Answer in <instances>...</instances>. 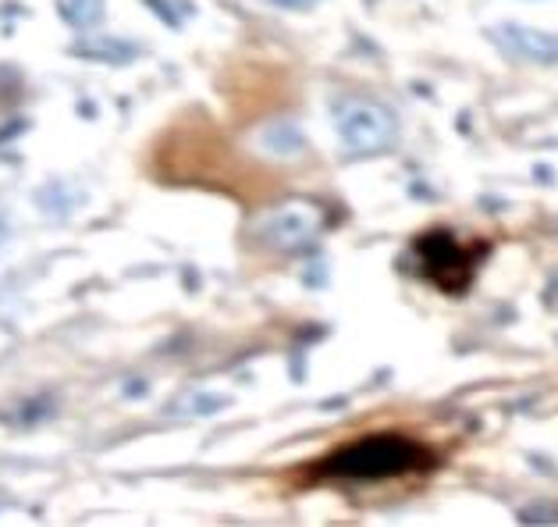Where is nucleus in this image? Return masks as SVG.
<instances>
[{"label": "nucleus", "instance_id": "obj_7", "mask_svg": "<svg viewBox=\"0 0 558 527\" xmlns=\"http://www.w3.org/2000/svg\"><path fill=\"white\" fill-rule=\"evenodd\" d=\"M75 53H78V58L111 61V64H121V61L135 58V50L129 44H118V39H93V44H78Z\"/></svg>", "mask_w": 558, "mask_h": 527}, {"label": "nucleus", "instance_id": "obj_9", "mask_svg": "<svg viewBox=\"0 0 558 527\" xmlns=\"http://www.w3.org/2000/svg\"><path fill=\"white\" fill-rule=\"evenodd\" d=\"M0 232H4V218H0Z\"/></svg>", "mask_w": 558, "mask_h": 527}, {"label": "nucleus", "instance_id": "obj_1", "mask_svg": "<svg viewBox=\"0 0 558 527\" xmlns=\"http://www.w3.org/2000/svg\"><path fill=\"white\" fill-rule=\"evenodd\" d=\"M438 464L424 442L405 435H366L360 442H349L317 464V475L324 478H352V481H374V478H399V475H424Z\"/></svg>", "mask_w": 558, "mask_h": 527}, {"label": "nucleus", "instance_id": "obj_4", "mask_svg": "<svg viewBox=\"0 0 558 527\" xmlns=\"http://www.w3.org/2000/svg\"><path fill=\"white\" fill-rule=\"evenodd\" d=\"M338 132L352 154H380L399 140L391 111L371 100H349L338 107Z\"/></svg>", "mask_w": 558, "mask_h": 527}, {"label": "nucleus", "instance_id": "obj_2", "mask_svg": "<svg viewBox=\"0 0 558 527\" xmlns=\"http://www.w3.org/2000/svg\"><path fill=\"white\" fill-rule=\"evenodd\" d=\"M413 253L427 282H434L448 296H459L473 286V275L481 272L492 247L484 239L459 242L448 228H430V232H424L413 242Z\"/></svg>", "mask_w": 558, "mask_h": 527}, {"label": "nucleus", "instance_id": "obj_3", "mask_svg": "<svg viewBox=\"0 0 558 527\" xmlns=\"http://www.w3.org/2000/svg\"><path fill=\"white\" fill-rule=\"evenodd\" d=\"M320 225H324V211L317 204L289 200V204L264 211L253 225V236L275 250H303L317 239Z\"/></svg>", "mask_w": 558, "mask_h": 527}, {"label": "nucleus", "instance_id": "obj_6", "mask_svg": "<svg viewBox=\"0 0 558 527\" xmlns=\"http://www.w3.org/2000/svg\"><path fill=\"white\" fill-rule=\"evenodd\" d=\"M58 11L72 29H93L104 22V0H58Z\"/></svg>", "mask_w": 558, "mask_h": 527}, {"label": "nucleus", "instance_id": "obj_5", "mask_svg": "<svg viewBox=\"0 0 558 527\" xmlns=\"http://www.w3.org/2000/svg\"><path fill=\"white\" fill-rule=\"evenodd\" d=\"M506 44L515 50V53H526V58L534 61H558V39L555 36H541L534 29H515V25H506V29L498 33Z\"/></svg>", "mask_w": 558, "mask_h": 527}, {"label": "nucleus", "instance_id": "obj_8", "mask_svg": "<svg viewBox=\"0 0 558 527\" xmlns=\"http://www.w3.org/2000/svg\"><path fill=\"white\" fill-rule=\"evenodd\" d=\"M275 4H281V8H310L313 0H275Z\"/></svg>", "mask_w": 558, "mask_h": 527}]
</instances>
